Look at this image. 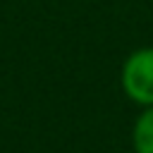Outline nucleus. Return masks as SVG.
Wrapping results in <instances>:
<instances>
[{"label": "nucleus", "instance_id": "nucleus-2", "mask_svg": "<svg viewBox=\"0 0 153 153\" xmlns=\"http://www.w3.org/2000/svg\"><path fill=\"white\" fill-rule=\"evenodd\" d=\"M134 153H153V105L143 108L131 127Z\"/></svg>", "mask_w": 153, "mask_h": 153}, {"label": "nucleus", "instance_id": "nucleus-1", "mask_svg": "<svg viewBox=\"0 0 153 153\" xmlns=\"http://www.w3.org/2000/svg\"><path fill=\"white\" fill-rule=\"evenodd\" d=\"M120 84L131 103L141 108L153 105V45H143L129 53L120 72Z\"/></svg>", "mask_w": 153, "mask_h": 153}]
</instances>
